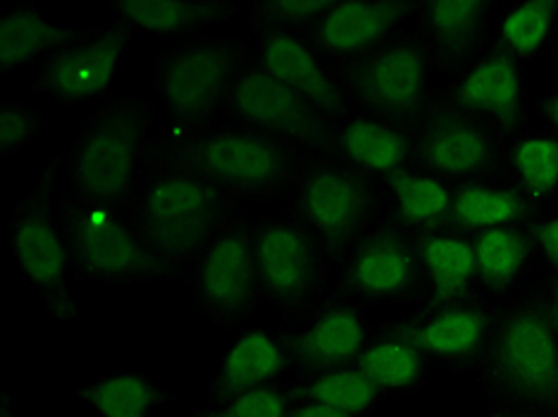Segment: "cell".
<instances>
[{
	"label": "cell",
	"mask_w": 558,
	"mask_h": 417,
	"mask_svg": "<svg viewBox=\"0 0 558 417\" xmlns=\"http://www.w3.org/2000/svg\"><path fill=\"white\" fill-rule=\"evenodd\" d=\"M80 32L82 29H72L68 24L50 20L34 0L12 5L0 17V62H3V74L8 77V74L22 65H29V62L41 65L56 50L77 39Z\"/></svg>",
	"instance_id": "31"
},
{
	"label": "cell",
	"mask_w": 558,
	"mask_h": 417,
	"mask_svg": "<svg viewBox=\"0 0 558 417\" xmlns=\"http://www.w3.org/2000/svg\"><path fill=\"white\" fill-rule=\"evenodd\" d=\"M318 238L339 265L349 246L383 218L379 184L337 158H303L289 194L277 206Z\"/></svg>",
	"instance_id": "7"
},
{
	"label": "cell",
	"mask_w": 558,
	"mask_h": 417,
	"mask_svg": "<svg viewBox=\"0 0 558 417\" xmlns=\"http://www.w3.org/2000/svg\"><path fill=\"white\" fill-rule=\"evenodd\" d=\"M251 238L263 298L284 324L299 320L329 294V277L337 268L306 226L282 212L258 214L251 222Z\"/></svg>",
	"instance_id": "9"
},
{
	"label": "cell",
	"mask_w": 558,
	"mask_h": 417,
	"mask_svg": "<svg viewBox=\"0 0 558 417\" xmlns=\"http://www.w3.org/2000/svg\"><path fill=\"white\" fill-rule=\"evenodd\" d=\"M539 260V282L558 284V206L539 210L527 222Z\"/></svg>",
	"instance_id": "38"
},
{
	"label": "cell",
	"mask_w": 558,
	"mask_h": 417,
	"mask_svg": "<svg viewBox=\"0 0 558 417\" xmlns=\"http://www.w3.org/2000/svg\"><path fill=\"white\" fill-rule=\"evenodd\" d=\"M537 212L539 210L530 204L523 192L504 174L453 186L451 226L468 234L527 224Z\"/></svg>",
	"instance_id": "30"
},
{
	"label": "cell",
	"mask_w": 558,
	"mask_h": 417,
	"mask_svg": "<svg viewBox=\"0 0 558 417\" xmlns=\"http://www.w3.org/2000/svg\"><path fill=\"white\" fill-rule=\"evenodd\" d=\"M477 294L504 306L539 282V260L527 224L473 234Z\"/></svg>",
	"instance_id": "23"
},
{
	"label": "cell",
	"mask_w": 558,
	"mask_h": 417,
	"mask_svg": "<svg viewBox=\"0 0 558 417\" xmlns=\"http://www.w3.org/2000/svg\"><path fill=\"white\" fill-rule=\"evenodd\" d=\"M222 118L282 138L306 158H335L332 122L323 115V110L253 62Z\"/></svg>",
	"instance_id": "14"
},
{
	"label": "cell",
	"mask_w": 558,
	"mask_h": 417,
	"mask_svg": "<svg viewBox=\"0 0 558 417\" xmlns=\"http://www.w3.org/2000/svg\"><path fill=\"white\" fill-rule=\"evenodd\" d=\"M527 68L504 48L487 44L461 72L439 82L437 103L471 112L509 138L535 122Z\"/></svg>",
	"instance_id": "13"
},
{
	"label": "cell",
	"mask_w": 558,
	"mask_h": 417,
	"mask_svg": "<svg viewBox=\"0 0 558 417\" xmlns=\"http://www.w3.org/2000/svg\"><path fill=\"white\" fill-rule=\"evenodd\" d=\"M246 8L251 32L275 29L306 34L332 3L329 0H251Z\"/></svg>",
	"instance_id": "35"
},
{
	"label": "cell",
	"mask_w": 558,
	"mask_h": 417,
	"mask_svg": "<svg viewBox=\"0 0 558 417\" xmlns=\"http://www.w3.org/2000/svg\"><path fill=\"white\" fill-rule=\"evenodd\" d=\"M535 122L549 126L551 132L558 134V91L547 96L535 106Z\"/></svg>",
	"instance_id": "39"
},
{
	"label": "cell",
	"mask_w": 558,
	"mask_h": 417,
	"mask_svg": "<svg viewBox=\"0 0 558 417\" xmlns=\"http://www.w3.org/2000/svg\"><path fill=\"white\" fill-rule=\"evenodd\" d=\"M504 142L506 138L485 120L437 103L415 130V168L451 184L499 176Z\"/></svg>",
	"instance_id": "16"
},
{
	"label": "cell",
	"mask_w": 558,
	"mask_h": 417,
	"mask_svg": "<svg viewBox=\"0 0 558 417\" xmlns=\"http://www.w3.org/2000/svg\"><path fill=\"white\" fill-rule=\"evenodd\" d=\"M353 368L371 379L387 398L421 394L437 372L399 318L373 324L371 339Z\"/></svg>",
	"instance_id": "26"
},
{
	"label": "cell",
	"mask_w": 558,
	"mask_h": 417,
	"mask_svg": "<svg viewBox=\"0 0 558 417\" xmlns=\"http://www.w3.org/2000/svg\"><path fill=\"white\" fill-rule=\"evenodd\" d=\"M65 230L72 272L94 284L177 282L174 272L146 250L120 214L65 200Z\"/></svg>",
	"instance_id": "12"
},
{
	"label": "cell",
	"mask_w": 558,
	"mask_h": 417,
	"mask_svg": "<svg viewBox=\"0 0 558 417\" xmlns=\"http://www.w3.org/2000/svg\"><path fill=\"white\" fill-rule=\"evenodd\" d=\"M116 27L132 36H150L165 46L196 39L210 24H222L236 15L230 0H120L108 3Z\"/></svg>",
	"instance_id": "25"
},
{
	"label": "cell",
	"mask_w": 558,
	"mask_h": 417,
	"mask_svg": "<svg viewBox=\"0 0 558 417\" xmlns=\"http://www.w3.org/2000/svg\"><path fill=\"white\" fill-rule=\"evenodd\" d=\"M282 332L289 346L291 372L301 377L353 368L371 339L373 322L363 308L337 294H327L299 320L287 322Z\"/></svg>",
	"instance_id": "18"
},
{
	"label": "cell",
	"mask_w": 558,
	"mask_h": 417,
	"mask_svg": "<svg viewBox=\"0 0 558 417\" xmlns=\"http://www.w3.org/2000/svg\"><path fill=\"white\" fill-rule=\"evenodd\" d=\"M353 112L415 132L437 106L439 77L433 56L413 29L339 68Z\"/></svg>",
	"instance_id": "8"
},
{
	"label": "cell",
	"mask_w": 558,
	"mask_h": 417,
	"mask_svg": "<svg viewBox=\"0 0 558 417\" xmlns=\"http://www.w3.org/2000/svg\"><path fill=\"white\" fill-rule=\"evenodd\" d=\"M154 118V103L136 94L100 100L60 154L65 200L122 218L148 168Z\"/></svg>",
	"instance_id": "2"
},
{
	"label": "cell",
	"mask_w": 558,
	"mask_h": 417,
	"mask_svg": "<svg viewBox=\"0 0 558 417\" xmlns=\"http://www.w3.org/2000/svg\"><path fill=\"white\" fill-rule=\"evenodd\" d=\"M246 39L253 65L306 96L311 103L323 110L329 122L335 124L353 112L339 70L329 65L306 36L296 32L263 29L251 32Z\"/></svg>",
	"instance_id": "19"
},
{
	"label": "cell",
	"mask_w": 558,
	"mask_h": 417,
	"mask_svg": "<svg viewBox=\"0 0 558 417\" xmlns=\"http://www.w3.org/2000/svg\"><path fill=\"white\" fill-rule=\"evenodd\" d=\"M0 417H17L15 403H12L10 394H0Z\"/></svg>",
	"instance_id": "43"
},
{
	"label": "cell",
	"mask_w": 558,
	"mask_h": 417,
	"mask_svg": "<svg viewBox=\"0 0 558 417\" xmlns=\"http://www.w3.org/2000/svg\"><path fill=\"white\" fill-rule=\"evenodd\" d=\"M289 417H351L344 413H337L332 408L318 406V403H308V401H294L291 403Z\"/></svg>",
	"instance_id": "40"
},
{
	"label": "cell",
	"mask_w": 558,
	"mask_h": 417,
	"mask_svg": "<svg viewBox=\"0 0 558 417\" xmlns=\"http://www.w3.org/2000/svg\"><path fill=\"white\" fill-rule=\"evenodd\" d=\"M303 154L256 126L220 118L189 132L165 126L148 160L196 174L246 206H279L301 170Z\"/></svg>",
	"instance_id": "1"
},
{
	"label": "cell",
	"mask_w": 558,
	"mask_h": 417,
	"mask_svg": "<svg viewBox=\"0 0 558 417\" xmlns=\"http://www.w3.org/2000/svg\"><path fill=\"white\" fill-rule=\"evenodd\" d=\"M46 130L48 120L39 108L17 98H5L0 103V156L3 158L29 148Z\"/></svg>",
	"instance_id": "37"
},
{
	"label": "cell",
	"mask_w": 558,
	"mask_h": 417,
	"mask_svg": "<svg viewBox=\"0 0 558 417\" xmlns=\"http://www.w3.org/2000/svg\"><path fill=\"white\" fill-rule=\"evenodd\" d=\"M132 34L120 27L82 29L77 39L44 60L29 94H44L58 106L82 108L110 96V84L130 50Z\"/></svg>",
	"instance_id": "17"
},
{
	"label": "cell",
	"mask_w": 558,
	"mask_h": 417,
	"mask_svg": "<svg viewBox=\"0 0 558 417\" xmlns=\"http://www.w3.org/2000/svg\"><path fill=\"white\" fill-rule=\"evenodd\" d=\"M423 268L415 238L379 218L337 265V296L353 306L413 308L423 298Z\"/></svg>",
	"instance_id": "10"
},
{
	"label": "cell",
	"mask_w": 558,
	"mask_h": 417,
	"mask_svg": "<svg viewBox=\"0 0 558 417\" xmlns=\"http://www.w3.org/2000/svg\"><path fill=\"white\" fill-rule=\"evenodd\" d=\"M556 34L558 0H523L504 5L499 15H494L489 44L530 65L551 53Z\"/></svg>",
	"instance_id": "33"
},
{
	"label": "cell",
	"mask_w": 558,
	"mask_h": 417,
	"mask_svg": "<svg viewBox=\"0 0 558 417\" xmlns=\"http://www.w3.org/2000/svg\"><path fill=\"white\" fill-rule=\"evenodd\" d=\"M417 3L405 0H349L332 3L325 15L303 34L337 70L405 32Z\"/></svg>",
	"instance_id": "20"
},
{
	"label": "cell",
	"mask_w": 558,
	"mask_h": 417,
	"mask_svg": "<svg viewBox=\"0 0 558 417\" xmlns=\"http://www.w3.org/2000/svg\"><path fill=\"white\" fill-rule=\"evenodd\" d=\"M291 403L294 398L289 394V384H277L246 391L222 403H203L192 417H289Z\"/></svg>",
	"instance_id": "36"
},
{
	"label": "cell",
	"mask_w": 558,
	"mask_h": 417,
	"mask_svg": "<svg viewBox=\"0 0 558 417\" xmlns=\"http://www.w3.org/2000/svg\"><path fill=\"white\" fill-rule=\"evenodd\" d=\"M248 68V39L203 34L162 46L154 60V88L170 118L168 130L189 132L220 120Z\"/></svg>",
	"instance_id": "5"
},
{
	"label": "cell",
	"mask_w": 558,
	"mask_h": 417,
	"mask_svg": "<svg viewBox=\"0 0 558 417\" xmlns=\"http://www.w3.org/2000/svg\"><path fill=\"white\" fill-rule=\"evenodd\" d=\"M291 358L282 330L246 327L241 330L210 375L206 403H222L265 387L289 384Z\"/></svg>",
	"instance_id": "22"
},
{
	"label": "cell",
	"mask_w": 558,
	"mask_h": 417,
	"mask_svg": "<svg viewBox=\"0 0 558 417\" xmlns=\"http://www.w3.org/2000/svg\"><path fill=\"white\" fill-rule=\"evenodd\" d=\"M501 174L537 210L558 206V134L532 122L506 138Z\"/></svg>",
	"instance_id": "29"
},
{
	"label": "cell",
	"mask_w": 558,
	"mask_h": 417,
	"mask_svg": "<svg viewBox=\"0 0 558 417\" xmlns=\"http://www.w3.org/2000/svg\"><path fill=\"white\" fill-rule=\"evenodd\" d=\"M494 12L489 0H425L415 5V34L433 56L439 82L453 77L489 44Z\"/></svg>",
	"instance_id": "21"
},
{
	"label": "cell",
	"mask_w": 558,
	"mask_h": 417,
	"mask_svg": "<svg viewBox=\"0 0 558 417\" xmlns=\"http://www.w3.org/2000/svg\"><path fill=\"white\" fill-rule=\"evenodd\" d=\"M477 417H537V415H530V413H523V410H515V408H511V406H504V403H497V401L482 398Z\"/></svg>",
	"instance_id": "41"
},
{
	"label": "cell",
	"mask_w": 558,
	"mask_h": 417,
	"mask_svg": "<svg viewBox=\"0 0 558 417\" xmlns=\"http://www.w3.org/2000/svg\"><path fill=\"white\" fill-rule=\"evenodd\" d=\"M377 184L383 196V220L397 224L413 238L451 224L456 184L421 168L389 174Z\"/></svg>",
	"instance_id": "27"
},
{
	"label": "cell",
	"mask_w": 558,
	"mask_h": 417,
	"mask_svg": "<svg viewBox=\"0 0 558 417\" xmlns=\"http://www.w3.org/2000/svg\"><path fill=\"white\" fill-rule=\"evenodd\" d=\"M246 212L251 206L201 176L148 160L122 220L146 250L168 265L177 282H186L203 248Z\"/></svg>",
	"instance_id": "3"
},
{
	"label": "cell",
	"mask_w": 558,
	"mask_h": 417,
	"mask_svg": "<svg viewBox=\"0 0 558 417\" xmlns=\"http://www.w3.org/2000/svg\"><path fill=\"white\" fill-rule=\"evenodd\" d=\"M415 246L425 280L417 306H439L477 294L473 234L447 224L441 230L415 236Z\"/></svg>",
	"instance_id": "28"
},
{
	"label": "cell",
	"mask_w": 558,
	"mask_h": 417,
	"mask_svg": "<svg viewBox=\"0 0 558 417\" xmlns=\"http://www.w3.org/2000/svg\"><path fill=\"white\" fill-rule=\"evenodd\" d=\"M399 320L435 370L477 375L497 332L499 306L475 294L439 306L409 308Z\"/></svg>",
	"instance_id": "15"
},
{
	"label": "cell",
	"mask_w": 558,
	"mask_h": 417,
	"mask_svg": "<svg viewBox=\"0 0 558 417\" xmlns=\"http://www.w3.org/2000/svg\"><path fill=\"white\" fill-rule=\"evenodd\" d=\"M294 401L318 403L351 417H373L387 396L356 368L301 375L289 382Z\"/></svg>",
	"instance_id": "34"
},
{
	"label": "cell",
	"mask_w": 558,
	"mask_h": 417,
	"mask_svg": "<svg viewBox=\"0 0 558 417\" xmlns=\"http://www.w3.org/2000/svg\"><path fill=\"white\" fill-rule=\"evenodd\" d=\"M77 401L98 417H150L177 396L160 389L146 372L112 370L80 387Z\"/></svg>",
	"instance_id": "32"
},
{
	"label": "cell",
	"mask_w": 558,
	"mask_h": 417,
	"mask_svg": "<svg viewBox=\"0 0 558 417\" xmlns=\"http://www.w3.org/2000/svg\"><path fill=\"white\" fill-rule=\"evenodd\" d=\"M335 158L373 180L415 168V132L363 112H349L332 124Z\"/></svg>",
	"instance_id": "24"
},
{
	"label": "cell",
	"mask_w": 558,
	"mask_h": 417,
	"mask_svg": "<svg viewBox=\"0 0 558 417\" xmlns=\"http://www.w3.org/2000/svg\"><path fill=\"white\" fill-rule=\"evenodd\" d=\"M251 222L253 212H246L227 224L186 272L192 308L222 330L244 324L265 303Z\"/></svg>",
	"instance_id": "11"
},
{
	"label": "cell",
	"mask_w": 558,
	"mask_h": 417,
	"mask_svg": "<svg viewBox=\"0 0 558 417\" xmlns=\"http://www.w3.org/2000/svg\"><path fill=\"white\" fill-rule=\"evenodd\" d=\"M537 284L499 306L497 332L477 377L482 398L558 417V330Z\"/></svg>",
	"instance_id": "4"
},
{
	"label": "cell",
	"mask_w": 558,
	"mask_h": 417,
	"mask_svg": "<svg viewBox=\"0 0 558 417\" xmlns=\"http://www.w3.org/2000/svg\"><path fill=\"white\" fill-rule=\"evenodd\" d=\"M62 186V156L58 154L36 176L8 220V248L24 280L39 289L44 306L56 324H77L80 303L74 298L68 274L72 272L65 196Z\"/></svg>",
	"instance_id": "6"
},
{
	"label": "cell",
	"mask_w": 558,
	"mask_h": 417,
	"mask_svg": "<svg viewBox=\"0 0 558 417\" xmlns=\"http://www.w3.org/2000/svg\"><path fill=\"white\" fill-rule=\"evenodd\" d=\"M537 292H539L544 306H547L551 320L556 324V330H558V284H554V282H539L537 284Z\"/></svg>",
	"instance_id": "42"
}]
</instances>
